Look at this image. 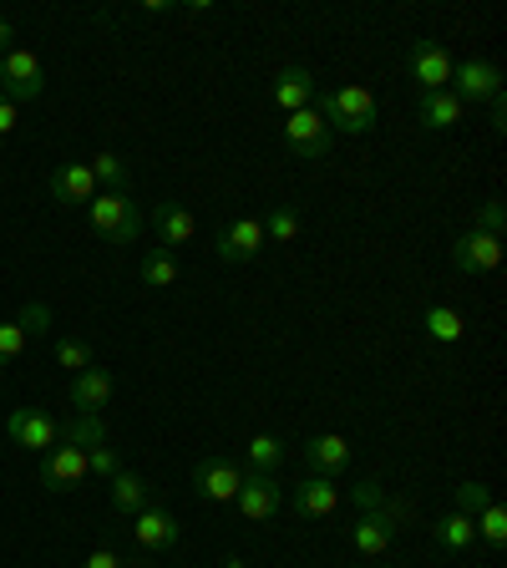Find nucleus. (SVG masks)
Returning a JSON list of instances; mask_svg holds the SVG:
<instances>
[{
  "instance_id": "obj_16",
  "label": "nucleus",
  "mask_w": 507,
  "mask_h": 568,
  "mask_svg": "<svg viewBox=\"0 0 507 568\" xmlns=\"http://www.w3.org/2000/svg\"><path fill=\"white\" fill-rule=\"evenodd\" d=\"M305 467H310V477H341V473H351V442L341 437V432H320V437H310L305 442Z\"/></svg>"
},
{
  "instance_id": "obj_8",
  "label": "nucleus",
  "mask_w": 507,
  "mask_h": 568,
  "mask_svg": "<svg viewBox=\"0 0 507 568\" xmlns=\"http://www.w3.org/2000/svg\"><path fill=\"white\" fill-rule=\"evenodd\" d=\"M36 483L47 493H71V487L87 483V447H71V442H57V447L41 457L36 467Z\"/></svg>"
},
{
  "instance_id": "obj_37",
  "label": "nucleus",
  "mask_w": 507,
  "mask_h": 568,
  "mask_svg": "<svg viewBox=\"0 0 507 568\" xmlns=\"http://www.w3.org/2000/svg\"><path fill=\"white\" fill-rule=\"evenodd\" d=\"M16 128H21V106H16L11 97H0V142L11 138Z\"/></svg>"
},
{
  "instance_id": "obj_26",
  "label": "nucleus",
  "mask_w": 507,
  "mask_h": 568,
  "mask_svg": "<svg viewBox=\"0 0 507 568\" xmlns=\"http://www.w3.org/2000/svg\"><path fill=\"white\" fill-rule=\"evenodd\" d=\"M87 168H92V178H97V189L102 193H128L132 173H128V163H122L118 153H97Z\"/></svg>"
},
{
  "instance_id": "obj_9",
  "label": "nucleus",
  "mask_w": 507,
  "mask_h": 568,
  "mask_svg": "<svg viewBox=\"0 0 507 568\" xmlns=\"http://www.w3.org/2000/svg\"><path fill=\"white\" fill-rule=\"evenodd\" d=\"M234 508H239V518H244V523H270L274 513L284 508V487L274 483L270 473H244Z\"/></svg>"
},
{
  "instance_id": "obj_5",
  "label": "nucleus",
  "mask_w": 507,
  "mask_h": 568,
  "mask_svg": "<svg viewBox=\"0 0 507 568\" xmlns=\"http://www.w3.org/2000/svg\"><path fill=\"white\" fill-rule=\"evenodd\" d=\"M264 254V219H254V213H239L234 224L219 229V239H213V260L219 264H254Z\"/></svg>"
},
{
  "instance_id": "obj_36",
  "label": "nucleus",
  "mask_w": 507,
  "mask_h": 568,
  "mask_svg": "<svg viewBox=\"0 0 507 568\" xmlns=\"http://www.w3.org/2000/svg\"><path fill=\"white\" fill-rule=\"evenodd\" d=\"M16 320H21V325H26L31 335H47V331H51V310L41 305V300H31V305H26Z\"/></svg>"
},
{
  "instance_id": "obj_3",
  "label": "nucleus",
  "mask_w": 507,
  "mask_h": 568,
  "mask_svg": "<svg viewBox=\"0 0 507 568\" xmlns=\"http://www.w3.org/2000/svg\"><path fill=\"white\" fill-rule=\"evenodd\" d=\"M47 92V71L36 61L31 47H11L0 57V97H11L16 106L21 102H36V97Z\"/></svg>"
},
{
  "instance_id": "obj_19",
  "label": "nucleus",
  "mask_w": 507,
  "mask_h": 568,
  "mask_svg": "<svg viewBox=\"0 0 507 568\" xmlns=\"http://www.w3.org/2000/svg\"><path fill=\"white\" fill-rule=\"evenodd\" d=\"M97 178L87 163H61L57 173H51V199L61 203V209H87V203L97 199Z\"/></svg>"
},
{
  "instance_id": "obj_23",
  "label": "nucleus",
  "mask_w": 507,
  "mask_h": 568,
  "mask_svg": "<svg viewBox=\"0 0 507 568\" xmlns=\"http://www.w3.org/2000/svg\"><path fill=\"white\" fill-rule=\"evenodd\" d=\"M422 325H426V341L432 345H457L462 335H467V320H462V310H452V305H426Z\"/></svg>"
},
{
  "instance_id": "obj_25",
  "label": "nucleus",
  "mask_w": 507,
  "mask_h": 568,
  "mask_svg": "<svg viewBox=\"0 0 507 568\" xmlns=\"http://www.w3.org/2000/svg\"><path fill=\"white\" fill-rule=\"evenodd\" d=\"M437 544L447 548V554H467V548L477 544V523L467 518V513H447V518L437 523Z\"/></svg>"
},
{
  "instance_id": "obj_30",
  "label": "nucleus",
  "mask_w": 507,
  "mask_h": 568,
  "mask_svg": "<svg viewBox=\"0 0 507 568\" xmlns=\"http://www.w3.org/2000/svg\"><path fill=\"white\" fill-rule=\"evenodd\" d=\"M300 239V209L280 203V209L264 219V244H295Z\"/></svg>"
},
{
  "instance_id": "obj_24",
  "label": "nucleus",
  "mask_w": 507,
  "mask_h": 568,
  "mask_svg": "<svg viewBox=\"0 0 507 568\" xmlns=\"http://www.w3.org/2000/svg\"><path fill=\"white\" fill-rule=\"evenodd\" d=\"M284 457H290V452H284V442L270 437V432H260V437L244 442V473H270L274 477L284 467Z\"/></svg>"
},
{
  "instance_id": "obj_35",
  "label": "nucleus",
  "mask_w": 507,
  "mask_h": 568,
  "mask_svg": "<svg viewBox=\"0 0 507 568\" xmlns=\"http://www.w3.org/2000/svg\"><path fill=\"white\" fill-rule=\"evenodd\" d=\"M477 229H483V234H493V239H503V229H507L503 199H487V203H483V213H477Z\"/></svg>"
},
{
  "instance_id": "obj_6",
  "label": "nucleus",
  "mask_w": 507,
  "mask_h": 568,
  "mask_svg": "<svg viewBox=\"0 0 507 568\" xmlns=\"http://www.w3.org/2000/svg\"><path fill=\"white\" fill-rule=\"evenodd\" d=\"M6 437H11L16 447L36 452V457H47L61 442V422L51 412H36V406H16V412L6 416Z\"/></svg>"
},
{
  "instance_id": "obj_7",
  "label": "nucleus",
  "mask_w": 507,
  "mask_h": 568,
  "mask_svg": "<svg viewBox=\"0 0 507 568\" xmlns=\"http://www.w3.org/2000/svg\"><path fill=\"white\" fill-rule=\"evenodd\" d=\"M447 92L457 97L462 106H473V102H493V97H503L507 87H503V71H497L493 61L473 57V61H457V67H452V87H447Z\"/></svg>"
},
{
  "instance_id": "obj_41",
  "label": "nucleus",
  "mask_w": 507,
  "mask_h": 568,
  "mask_svg": "<svg viewBox=\"0 0 507 568\" xmlns=\"http://www.w3.org/2000/svg\"><path fill=\"white\" fill-rule=\"evenodd\" d=\"M11 47H16V26H11V21H0V57H6Z\"/></svg>"
},
{
  "instance_id": "obj_2",
  "label": "nucleus",
  "mask_w": 507,
  "mask_h": 568,
  "mask_svg": "<svg viewBox=\"0 0 507 568\" xmlns=\"http://www.w3.org/2000/svg\"><path fill=\"white\" fill-rule=\"evenodd\" d=\"M87 224H92V234L112 239V244H132L142 234V209L132 203V193H97L87 203Z\"/></svg>"
},
{
  "instance_id": "obj_43",
  "label": "nucleus",
  "mask_w": 507,
  "mask_h": 568,
  "mask_svg": "<svg viewBox=\"0 0 507 568\" xmlns=\"http://www.w3.org/2000/svg\"><path fill=\"white\" fill-rule=\"evenodd\" d=\"M224 568H249V564H244V558H239V554H229V558H224Z\"/></svg>"
},
{
  "instance_id": "obj_13",
  "label": "nucleus",
  "mask_w": 507,
  "mask_h": 568,
  "mask_svg": "<svg viewBox=\"0 0 507 568\" xmlns=\"http://www.w3.org/2000/svg\"><path fill=\"white\" fill-rule=\"evenodd\" d=\"M132 538H138L142 554H168V548H178V538H183V528H178V518L168 508H158V503H148L142 513H132Z\"/></svg>"
},
{
  "instance_id": "obj_17",
  "label": "nucleus",
  "mask_w": 507,
  "mask_h": 568,
  "mask_svg": "<svg viewBox=\"0 0 507 568\" xmlns=\"http://www.w3.org/2000/svg\"><path fill=\"white\" fill-rule=\"evenodd\" d=\"M112 390H118V381L102 366L71 376V416H102L107 406H112Z\"/></svg>"
},
{
  "instance_id": "obj_32",
  "label": "nucleus",
  "mask_w": 507,
  "mask_h": 568,
  "mask_svg": "<svg viewBox=\"0 0 507 568\" xmlns=\"http://www.w3.org/2000/svg\"><path fill=\"white\" fill-rule=\"evenodd\" d=\"M31 351V331L21 320H0V361H21Z\"/></svg>"
},
{
  "instance_id": "obj_39",
  "label": "nucleus",
  "mask_w": 507,
  "mask_h": 568,
  "mask_svg": "<svg viewBox=\"0 0 507 568\" xmlns=\"http://www.w3.org/2000/svg\"><path fill=\"white\" fill-rule=\"evenodd\" d=\"M355 503H361V508H376V503H381V487L376 483H361V487H355Z\"/></svg>"
},
{
  "instance_id": "obj_38",
  "label": "nucleus",
  "mask_w": 507,
  "mask_h": 568,
  "mask_svg": "<svg viewBox=\"0 0 507 568\" xmlns=\"http://www.w3.org/2000/svg\"><path fill=\"white\" fill-rule=\"evenodd\" d=\"M82 568H128V564H122V554H118V548H92Z\"/></svg>"
},
{
  "instance_id": "obj_15",
  "label": "nucleus",
  "mask_w": 507,
  "mask_h": 568,
  "mask_svg": "<svg viewBox=\"0 0 507 568\" xmlns=\"http://www.w3.org/2000/svg\"><path fill=\"white\" fill-rule=\"evenodd\" d=\"M386 503V497H381ZM361 508V518H355V528H351V548L361 558H386L391 554V538H396V523L386 518V508Z\"/></svg>"
},
{
  "instance_id": "obj_42",
  "label": "nucleus",
  "mask_w": 507,
  "mask_h": 568,
  "mask_svg": "<svg viewBox=\"0 0 507 568\" xmlns=\"http://www.w3.org/2000/svg\"><path fill=\"white\" fill-rule=\"evenodd\" d=\"M142 11H148V16H168L173 6H168V0H142Z\"/></svg>"
},
{
  "instance_id": "obj_27",
  "label": "nucleus",
  "mask_w": 507,
  "mask_h": 568,
  "mask_svg": "<svg viewBox=\"0 0 507 568\" xmlns=\"http://www.w3.org/2000/svg\"><path fill=\"white\" fill-rule=\"evenodd\" d=\"M138 274H142V284H153V290H168V284H178V260L168 254V248L153 244L148 254H142Z\"/></svg>"
},
{
  "instance_id": "obj_34",
  "label": "nucleus",
  "mask_w": 507,
  "mask_h": 568,
  "mask_svg": "<svg viewBox=\"0 0 507 568\" xmlns=\"http://www.w3.org/2000/svg\"><path fill=\"white\" fill-rule=\"evenodd\" d=\"M487 503H493V493H487L483 483H462L457 487V513H467V518H477Z\"/></svg>"
},
{
  "instance_id": "obj_14",
  "label": "nucleus",
  "mask_w": 507,
  "mask_h": 568,
  "mask_svg": "<svg viewBox=\"0 0 507 568\" xmlns=\"http://www.w3.org/2000/svg\"><path fill=\"white\" fill-rule=\"evenodd\" d=\"M290 513L300 523H315V518H335L341 513V483L335 477H305L290 497Z\"/></svg>"
},
{
  "instance_id": "obj_21",
  "label": "nucleus",
  "mask_w": 507,
  "mask_h": 568,
  "mask_svg": "<svg viewBox=\"0 0 507 568\" xmlns=\"http://www.w3.org/2000/svg\"><path fill=\"white\" fill-rule=\"evenodd\" d=\"M416 118H422V128H432V132H452L462 118H467V106H462L452 92H422Z\"/></svg>"
},
{
  "instance_id": "obj_31",
  "label": "nucleus",
  "mask_w": 507,
  "mask_h": 568,
  "mask_svg": "<svg viewBox=\"0 0 507 568\" xmlns=\"http://www.w3.org/2000/svg\"><path fill=\"white\" fill-rule=\"evenodd\" d=\"M122 473V457L112 442H97V447H87V477H102V483H112V477Z\"/></svg>"
},
{
  "instance_id": "obj_10",
  "label": "nucleus",
  "mask_w": 507,
  "mask_h": 568,
  "mask_svg": "<svg viewBox=\"0 0 507 568\" xmlns=\"http://www.w3.org/2000/svg\"><path fill=\"white\" fill-rule=\"evenodd\" d=\"M452 264H457L462 274H473V280L497 274V264H503V239L483 234V229H467V234L452 244Z\"/></svg>"
},
{
  "instance_id": "obj_33",
  "label": "nucleus",
  "mask_w": 507,
  "mask_h": 568,
  "mask_svg": "<svg viewBox=\"0 0 507 568\" xmlns=\"http://www.w3.org/2000/svg\"><path fill=\"white\" fill-rule=\"evenodd\" d=\"M57 366H67L71 376H82V371H92V345L87 341H57Z\"/></svg>"
},
{
  "instance_id": "obj_22",
  "label": "nucleus",
  "mask_w": 507,
  "mask_h": 568,
  "mask_svg": "<svg viewBox=\"0 0 507 568\" xmlns=\"http://www.w3.org/2000/svg\"><path fill=\"white\" fill-rule=\"evenodd\" d=\"M107 487H112V513H122V518H132V513H142L148 503H153V487L142 483L138 473H128V467H122Z\"/></svg>"
},
{
  "instance_id": "obj_40",
  "label": "nucleus",
  "mask_w": 507,
  "mask_h": 568,
  "mask_svg": "<svg viewBox=\"0 0 507 568\" xmlns=\"http://www.w3.org/2000/svg\"><path fill=\"white\" fill-rule=\"evenodd\" d=\"M487 106H493V128L503 132V128H507V92H503V97H493Z\"/></svg>"
},
{
  "instance_id": "obj_11",
  "label": "nucleus",
  "mask_w": 507,
  "mask_h": 568,
  "mask_svg": "<svg viewBox=\"0 0 507 568\" xmlns=\"http://www.w3.org/2000/svg\"><path fill=\"white\" fill-rule=\"evenodd\" d=\"M452 51L442 41H416L412 57H406V71H412V82H422V92H447L452 87Z\"/></svg>"
},
{
  "instance_id": "obj_20",
  "label": "nucleus",
  "mask_w": 507,
  "mask_h": 568,
  "mask_svg": "<svg viewBox=\"0 0 507 568\" xmlns=\"http://www.w3.org/2000/svg\"><path fill=\"white\" fill-rule=\"evenodd\" d=\"M153 229H158V248H183V244H193V234H199V224H193V213L183 209V203H173V199H163V203H153Z\"/></svg>"
},
{
  "instance_id": "obj_4",
  "label": "nucleus",
  "mask_w": 507,
  "mask_h": 568,
  "mask_svg": "<svg viewBox=\"0 0 507 568\" xmlns=\"http://www.w3.org/2000/svg\"><path fill=\"white\" fill-rule=\"evenodd\" d=\"M284 148L300 163H320V158H331L335 132L325 128V118H320L315 106H305V112H290V122H284Z\"/></svg>"
},
{
  "instance_id": "obj_29",
  "label": "nucleus",
  "mask_w": 507,
  "mask_h": 568,
  "mask_svg": "<svg viewBox=\"0 0 507 568\" xmlns=\"http://www.w3.org/2000/svg\"><path fill=\"white\" fill-rule=\"evenodd\" d=\"M473 523H477V538H483L487 548H507V508H503V503H497V497H493V503H487L483 513H477Z\"/></svg>"
},
{
  "instance_id": "obj_18",
  "label": "nucleus",
  "mask_w": 507,
  "mask_h": 568,
  "mask_svg": "<svg viewBox=\"0 0 507 568\" xmlns=\"http://www.w3.org/2000/svg\"><path fill=\"white\" fill-rule=\"evenodd\" d=\"M315 92H320L315 71L310 67H284L280 77H274V87H270V102L290 118V112H305V106L315 102Z\"/></svg>"
},
{
  "instance_id": "obj_1",
  "label": "nucleus",
  "mask_w": 507,
  "mask_h": 568,
  "mask_svg": "<svg viewBox=\"0 0 507 568\" xmlns=\"http://www.w3.org/2000/svg\"><path fill=\"white\" fill-rule=\"evenodd\" d=\"M325 118V128L335 132V138H366V132H376V97L366 92V87H320L315 92V102H310Z\"/></svg>"
},
{
  "instance_id": "obj_28",
  "label": "nucleus",
  "mask_w": 507,
  "mask_h": 568,
  "mask_svg": "<svg viewBox=\"0 0 507 568\" xmlns=\"http://www.w3.org/2000/svg\"><path fill=\"white\" fill-rule=\"evenodd\" d=\"M61 442H71V447H97V442H112V432H107L102 416H71V422H61Z\"/></svg>"
},
{
  "instance_id": "obj_12",
  "label": "nucleus",
  "mask_w": 507,
  "mask_h": 568,
  "mask_svg": "<svg viewBox=\"0 0 507 568\" xmlns=\"http://www.w3.org/2000/svg\"><path fill=\"white\" fill-rule=\"evenodd\" d=\"M239 483H244V467H234L229 457H203L199 467H193V487H199L203 503H229V508H234Z\"/></svg>"
}]
</instances>
